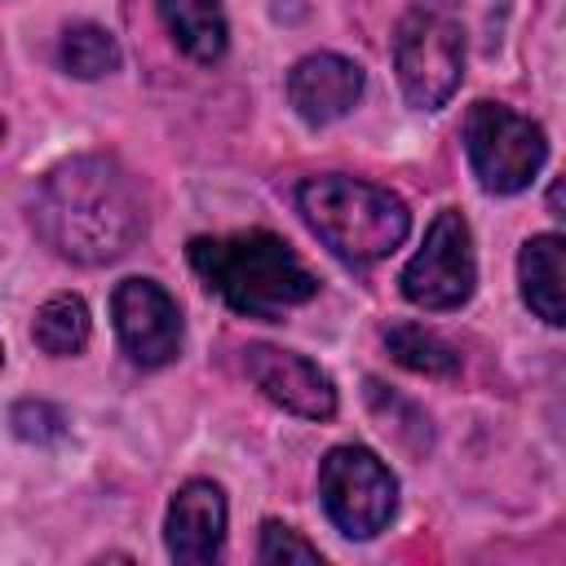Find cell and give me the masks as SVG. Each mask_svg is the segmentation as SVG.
I'll return each instance as SVG.
<instances>
[{
    "mask_svg": "<svg viewBox=\"0 0 566 566\" xmlns=\"http://www.w3.org/2000/svg\"><path fill=\"white\" fill-rule=\"evenodd\" d=\"M318 500L332 526L349 539L380 535L398 513V478L367 447H332L318 464Z\"/></svg>",
    "mask_w": 566,
    "mask_h": 566,
    "instance_id": "cell-5",
    "label": "cell"
},
{
    "mask_svg": "<svg viewBox=\"0 0 566 566\" xmlns=\"http://www.w3.org/2000/svg\"><path fill=\"white\" fill-rule=\"evenodd\" d=\"M256 557H261L265 566H287V562H323L318 544H310L301 531H292V526H283V522H265V526H261Z\"/></svg>",
    "mask_w": 566,
    "mask_h": 566,
    "instance_id": "cell-17",
    "label": "cell"
},
{
    "mask_svg": "<svg viewBox=\"0 0 566 566\" xmlns=\"http://www.w3.org/2000/svg\"><path fill=\"white\" fill-rule=\"evenodd\" d=\"M190 270L217 292L230 310L248 318H283L287 310L314 301L318 279L292 252L287 239L270 230H234V234H199L186 248Z\"/></svg>",
    "mask_w": 566,
    "mask_h": 566,
    "instance_id": "cell-2",
    "label": "cell"
},
{
    "mask_svg": "<svg viewBox=\"0 0 566 566\" xmlns=\"http://www.w3.org/2000/svg\"><path fill=\"white\" fill-rule=\"evenodd\" d=\"M517 287L535 318L566 323V234H531L517 252Z\"/></svg>",
    "mask_w": 566,
    "mask_h": 566,
    "instance_id": "cell-12",
    "label": "cell"
},
{
    "mask_svg": "<svg viewBox=\"0 0 566 566\" xmlns=\"http://www.w3.org/2000/svg\"><path fill=\"white\" fill-rule=\"evenodd\" d=\"M544 203H548V212H553L557 221H566V172L548 186V199H544Z\"/></svg>",
    "mask_w": 566,
    "mask_h": 566,
    "instance_id": "cell-19",
    "label": "cell"
},
{
    "mask_svg": "<svg viewBox=\"0 0 566 566\" xmlns=\"http://www.w3.org/2000/svg\"><path fill=\"white\" fill-rule=\"evenodd\" d=\"M402 296L420 310H460L473 287H478V256H473V234L469 221L455 208H442L429 230L420 252L402 270Z\"/></svg>",
    "mask_w": 566,
    "mask_h": 566,
    "instance_id": "cell-7",
    "label": "cell"
},
{
    "mask_svg": "<svg viewBox=\"0 0 566 566\" xmlns=\"http://www.w3.org/2000/svg\"><path fill=\"white\" fill-rule=\"evenodd\" d=\"M164 544L181 566L217 562L226 544V491L208 478H190L186 486H177L164 517Z\"/></svg>",
    "mask_w": 566,
    "mask_h": 566,
    "instance_id": "cell-10",
    "label": "cell"
},
{
    "mask_svg": "<svg viewBox=\"0 0 566 566\" xmlns=\"http://www.w3.org/2000/svg\"><path fill=\"white\" fill-rule=\"evenodd\" d=\"M88 332H93V318H88V305L75 296V292H57L49 296L35 318H31V340L53 354V358H71L88 345Z\"/></svg>",
    "mask_w": 566,
    "mask_h": 566,
    "instance_id": "cell-14",
    "label": "cell"
},
{
    "mask_svg": "<svg viewBox=\"0 0 566 566\" xmlns=\"http://www.w3.org/2000/svg\"><path fill=\"white\" fill-rule=\"evenodd\" d=\"M385 349L394 354L398 367L420 371V376L447 380V376L460 371L455 345H447L438 332H429V327H420V323H394V327H385Z\"/></svg>",
    "mask_w": 566,
    "mask_h": 566,
    "instance_id": "cell-15",
    "label": "cell"
},
{
    "mask_svg": "<svg viewBox=\"0 0 566 566\" xmlns=\"http://www.w3.org/2000/svg\"><path fill=\"white\" fill-rule=\"evenodd\" d=\"M398 88L416 111H438L464 80V35L460 22L438 9H411L394 35Z\"/></svg>",
    "mask_w": 566,
    "mask_h": 566,
    "instance_id": "cell-6",
    "label": "cell"
},
{
    "mask_svg": "<svg viewBox=\"0 0 566 566\" xmlns=\"http://www.w3.org/2000/svg\"><path fill=\"white\" fill-rule=\"evenodd\" d=\"M159 18L177 49L195 62H217L230 44V22L221 0H159Z\"/></svg>",
    "mask_w": 566,
    "mask_h": 566,
    "instance_id": "cell-13",
    "label": "cell"
},
{
    "mask_svg": "<svg viewBox=\"0 0 566 566\" xmlns=\"http://www.w3.org/2000/svg\"><path fill=\"white\" fill-rule=\"evenodd\" d=\"M35 234L75 265L119 261L146 234V208L133 177L106 155H75L44 172L31 199Z\"/></svg>",
    "mask_w": 566,
    "mask_h": 566,
    "instance_id": "cell-1",
    "label": "cell"
},
{
    "mask_svg": "<svg viewBox=\"0 0 566 566\" xmlns=\"http://www.w3.org/2000/svg\"><path fill=\"white\" fill-rule=\"evenodd\" d=\"M111 318L137 367H164L181 354V310L155 279H124L111 292Z\"/></svg>",
    "mask_w": 566,
    "mask_h": 566,
    "instance_id": "cell-8",
    "label": "cell"
},
{
    "mask_svg": "<svg viewBox=\"0 0 566 566\" xmlns=\"http://www.w3.org/2000/svg\"><path fill=\"white\" fill-rule=\"evenodd\" d=\"M243 363H248V380L274 407L305 416V420H332L336 416V385L314 358L279 349V345H248Z\"/></svg>",
    "mask_w": 566,
    "mask_h": 566,
    "instance_id": "cell-9",
    "label": "cell"
},
{
    "mask_svg": "<svg viewBox=\"0 0 566 566\" xmlns=\"http://www.w3.org/2000/svg\"><path fill=\"white\" fill-rule=\"evenodd\" d=\"M464 155L486 195H517L539 177L548 159V137L531 115L482 97L464 115Z\"/></svg>",
    "mask_w": 566,
    "mask_h": 566,
    "instance_id": "cell-4",
    "label": "cell"
},
{
    "mask_svg": "<svg viewBox=\"0 0 566 566\" xmlns=\"http://www.w3.org/2000/svg\"><path fill=\"white\" fill-rule=\"evenodd\" d=\"M296 208L305 226L340 261H354V265L385 261L411 234V212L394 190L363 177H345V172L305 177L296 186Z\"/></svg>",
    "mask_w": 566,
    "mask_h": 566,
    "instance_id": "cell-3",
    "label": "cell"
},
{
    "mask_svg": "<svg viewBox=\"0 0 566 566\" xmlns=\"http://www.w3.org/2000/svg\"><path fill=\"white\" fill-rule=\"evenodd\" d=\"M57 57L75 80H102V75L119 71V40L97 22H75L62 31Z\"/></svg>",
    "mask_w": 566,
    "mask_h": 566,
    "instance_id": "cell-16",
    "label": "cell"
},
{
    "mask_svg": "<svg viewBox=\"0 0 566 566\" xmlns=\"http://www.w3.org/2000/svg\"><path fill=\"white\" fill-rule=\"evenodd\" d=\"M363 66L354 57H340V53H310L301 57L292 71H287V102L292 111L323 128V124H336L345 119L358 97H363Z\"/></svg>",
    "mask_w": 566,
    "mask_h": 566,
    "instance_id": "cell-11",
    "label": "cell"
},
{
    "mask_svg": "<svg viewBox=\"0 0 566 566\" xmlns=\"http://www.w3.org/2000/svg\"><path fill=\"white\" fill-rule=\"evenodd\" d=\"M9 424H13V433H18L22 442H35V447H44V442H57V438L66 433V420H62V411H57V407H49V402H40V398L13 402V411H9Z\"/></svg>",
    "mask_w": 566,
    "mask_h": 566,
    "instance_id": "cell-18",
    "label": "cell"
}]
</instances>
